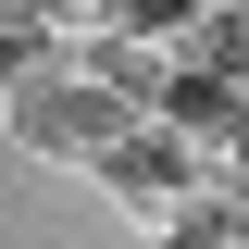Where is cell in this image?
<instances>
[{
  "mask_svg": "<svg viewBox=\"0 0 249 249\" xmlns=\"http://www.w3.org/2000/svg\"><path fill=\"white\" fill-rule=\"evenodd\" d=\"M112 124H124V100H112V88H88L75 62H37L25 88L0 100V137H13L25 162H88Z\"/></svg>",
  "mask_w": 249,
  "mask_h": 249,
  "instance_id": "obj_1",
  "label": "cell"
},
{
  "mask_svg": "<svg viewBox=\"0 0 249 249\" xmlns=\"http://www.w3.org/2000/svg\"><path fill=\"white\" fill-rule=\"evenodd\" d=\"M37 62H62V37H50V25H0V100L25 88Z\"/></svg>",
  "mask_w": 249,
  "mask_h": 249,
  "instance_id": "obj_4",
  "label": "cell"
},
{
  "mask_svg": "<svg viewBox=\"0 0 249 249\" xmlns=\"http://www.w3.org/2000/svg\"><path fill=\"white\" fill-rule=\"evenodd\" d=\"M75 175H88V187H112L124 212H162V199H175V187H187V150H175V137H162L150 112H124L112 137H100V150L75 162Z\"/></svg>",
  "mask_w": 249,
  "mask_h": 249,
  "instance_id": "obj_3",
  "label": "cell"
},
{
  "mask_svg": "<svg viewBox=\"0 0 249 249\" xmlns=\"http://www.w3.org/2000/svg\"><path fill=\"white\" fill-rule=\"evenodd\" d=\"M150 124L187 150V175H237V75H199V62H175L150 100Z\"/></svg>",
  "mask_w": 249,
  "mask_h": 249,
  "instance_id": "obj_2",
  "label": "cell"
}]
</instances>
